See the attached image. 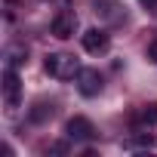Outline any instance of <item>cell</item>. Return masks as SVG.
I'll list each match as a JSON object with an SVG mask.
<instances>
[{"mask_svg": "<svg viewBox=\"0 0 157 157\" xmlns=\"http://www.w3.org/2000/svg\"><path fill=\"white\" fill-rule=\"evenodd\" d=\"M43 68H46L49 77H56V80H77V74H80V62H77L71 52H49Z\"/></svg>", "mask_w": 157, "mask_h": 157, "instance_id": "1", "label": "cell"}, {"mask_svg": "<svg viewBox=\"0 0 157 157\" xmlns=\"http://www.w3.org/2000/svg\"><path fill=\"white\" fill-rule=\"evenodd\" d=\"M49 31H52V37H59V40H71L74 31H77V13H74V10H62V13L52 19Z\"/></svg>", "mask_w": 157, "mask_h": 157, "instance_id": "2", "label": "cell"}, {"mask_svg": "<svg viewBox=\"0 0 157 157\" xmlns=\"http://www.w3.org/2000/svg\"><path fill=\"white\" fill-rule=\"evenodd\" d=\"M65 136H68L71 142H93V139H96V126H93V120H86V117H71V120L65 123Z\"/></svg>", "mask_w": 157, "mask_h": 157, "instance_id": "3", "label": "cell"}, {"mask_svg": "<svg viewBox=\"0 0 157 157\" xmlns=\"http://www.w3.org/2000/svg\"><path fill=\"white\" fill-rule=\"evenodd\" d=\"M102 74L96 71V68H80V74H77V90H80V96H86V99H93V96H99L102 93Z\"/></svg>", "mask_w": 157, "mask_h": 157, "instance_id": "4", "label": "cell"}, {"mask_svg": "<svg viewBox=\"0 0 157 157\" xmlns=\"http://www.w3.org/2000/svg\"><path fill=\"white\" fill-rule=\"evenodd\" d=\"M3 102H6V108H19V102H22L19 74H16V68H10V65H6V71H3Z\"/></svg>", "mask_w": 157, "mask_h": 157, "instance_id": "5", "label": "cell"}, {"mask_svg": "<svg viewBox=\"0 0 157 157\" xmlns=\"http://www.w3.org/2000/svg\"><path fill=\"white\" fill-rule=\"evenodd\" d=\"M80 40H83V49L93 52V56H102V52H108V46H111V37H108V31H102V28L83 31Z\"/></svg>", "mask_w": 157, "mask_h": 157, "instance_id": "6", "label": "cell"}, {"mask_svg": "<svg viewBox=\"0 0 157 157\" xmlns=\"http://www.w3.org/2000/svg\"><path fill=\"white\" fill-rule=\"evenodd\" d=\"M93 6H96V16H102L105 22H126V10L117 3V0H93Z\"/></svg>", "mask_w": 157, "mask_h": 157, "instance_id": "7", "label": "cell"}, {"mask_svg": "<svg viewBox=\"0 0 157 157\" xmlns=\"http://www.w3.org/2000/svg\"><path fill=\"white\" fill-rule=\"evenodd\" d=\"M52 114H56L52 102H49V105H46V102H37V105L31 108V114H28V117H31V123H43V120H49Z\"/></svg>", "mask_w": 157, "mask_h": 157, "instance_id": "8", "label": "cell"}, {"mask_svg": "<svg viewBox=\"0 0 157 157\" xmlns=\"http://www.w3.org/2000/svg\"><path fill=\"white\" fill-rule=\"evenodd\" d=\"M25 62H28V49H22V46H10L6 49V65L10 68H19Z\"/></svg>", "mask_w": 157, "mask_h": 157, "instance_id": "9", "label": "cell"}, {"mask_svg": "<svg viewBox=\"0 0 157 157\" xmlns=\"http://www.w3.org/2000/svg\"><path fill=\"white\" fill-rule=\"evenodd\" d=\"M148 59H151V62H154V65H157V40H154V43H151V46H148Z\"/></svg>", "mask_w": 157, "mask_h": 157, "instance_id": "10", "label": "cell"}, {"mask_svg": "<svg viewBox=\"0 0 157 157\" xmlns=\"http://www.w3.org/2000/svg\"><path fill=\"white\" fill-rule=\"evenodd\" d=\"M139 3H142L148 13H154V10H157V0H139Z\"/></svg>", "mask_w": 157, "mask_h": 157, "instance_id": "11", "label": "cell"}]
</instances>
